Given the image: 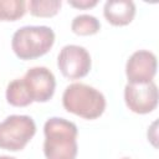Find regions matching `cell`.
<instances>
[{"mask_svg":"<svg viewBox=\"0 0 159 159\" xmlns=\"http://www.w3.org/2000/svg\"><path fill=\"white\" fill-rule=\"evenodd\" d=\"M43 154L47 159H76L77 125L65 118H48L43 125Z\"/></svg>","mask_w":159,"mask_h":159,"instance_id":"1","label":"cell"},{"mask_svg":"<svg viewBox=\"0 0 159 159\" xmlns=\"http://www.w3.org/2000/svg\"><path fill=\"white\" fill-rule=\"evenodd\" d=\"M63 108L83 119H96L106 109V98L102 92L84 83H72L62 94Z\"/></svg>","mask_w":159,"mask_h":159,"instance_id":"2","label":"cell"},{"mask_svg":"<svg viewBox=\"0 0 159 159\" xmlns=\"http://www.w3.org/2000/svg\"><path fill=\"white\" fill-rule=\"evenodd\" d=\"M55 43V32L48 26H22L15 31L11 48L20 60H35L46 55Z\"/></svg>","mask_w":159,"mask_h":159,"instance_id":"3","label":"cell"},{"mask_svg":"<svg viewBox=\"0 0 159 159\" xmlns=\"http://www.w3.org/2000/svg\"><path fill=\"white\" fill-rule=\"evenodd\" d=\"M36 133V124L30 116L12 114L0 123V149L19 152Z\"/></svg>","mask_w":159,"mask_h":159,"instance_id":"4","label":"cell"},{"mask_svg":"<svg viewBox=\"0 0 159 159\" xmlns=\"http://www.w3.org/2000/svg\"><path fill=\"white\" fill-rule=\"evenodd\" d=\"M91 56L88 51L78 45H66L58 53L57 66L61 73L68 80H80L91 70Z\"/></svg>","mask_w":159,"mask_h":159,"instance_id":"5","label":"cell"},{"mask_svg":"<svg viewBox=\"0 0 159 159\" xmlns=\"http://www.w3.org/2000/svg\"><path fill=\"white\" fill-rule=\"evenodd\" d=\"M124 101L127 107L137 114L150 113L158 106V87L153 81L149 83H127Z\"/></svg>","mask_w":159,"mask_h":159,"instance_id":"6","label":"cell"},{"mask_svg":"<svg viewBox=\"0 0 159 159\" xmlns=\"http://www.w3.org/2000/svg\"><path fill=\"white\" fill-rule=\"evenodd\" d=\"M22 81L32 102H48L55 93L56 80L47 67L37 66L29 68Z\"/></svg>","mask_w":159,"mask_h":159,"instance_id":"7","label":"cell"},{"mask_svg":"<svg viewBox=\"0 0 159 159\" xmlns=\"http://www.w3.org/2000/svg\"><path fill=\"white\" fill-rule=\"evenodd\" d=\"M157 56L148 50L135 51L125 63L128 83H149L157 75Z\"/></svg>","mask_w":159,"mask_h":159,"instance_id":"8","label":"cell"},{"mask_svg":"<svg viewBox=\"0 0 159 159\" xmlns=\"http://www.w3.org/2000/svg\"><path fill=\"white\" fill-rule=\"evenodd\" d=\"M103 15L111 25L125 26L135 16V5L130 0H108L103 7Z\"/></svg>","mask_w":159,"mask_h":159,"instance_id":"9","label":"cell"},{"mask_svg":"<svg viewBox=\"0 0 159 159\" xmlns=\"http://www.w3.org/2000/svg\"><path fill=\"white\" fill-rule=\"evenodd\" d=\"M6 101L14 107H26L32 103V99L29 96L22 78H16L7 84Z\"/></svg>","mask_w":159,"mask_h":159,"instance_id":"10","label":"cell"},{"mask_svg":"<svg viewBox=\"0 0 159 159\" xmlns=\"http://www.w3.org/2000/svg\"><path fill=\"white\" fill-rule=\"evenodd\" d=\"M101 29V22L99 20L88 14H82L77 15L71 24V30L73 34L78 36H91L94 35L99 31Z\"/></svg>","mask_w":159,"mask_h":159,"instance_id":"11","label":"cell"},{"mask_svg":"<svg viewBox=\"0 0 159 159\" xmlns=\"http://www.w3.org/2000/svg\"><path fill=\"white\" fill-rule=\"evenodd\" d=\"M26 12L24 0H0V21H16Z\"/></svg>","mask_w":159,"mask_h":159,"instance_id":"12","label":"cell"},{"mask_svg":"<svg viewBox=\"0 0 159 159\" xmlns=\"http://www.w3.org/2000/svg\"><path fill=\"white\" fill-rule=\"evenodd\" d=\"M61 0H30L29 10L36 17H52L61 9Z\"/></svg>","mask_w":159,"mask_h":159,"instance_id":"13","label":"cell"},{"mask_svg":"<svg viewBox=\"0 0 159 159\" xmlns=\"http://www.w3.org/2000/svg\"><path fill=\"white\" fill-rule=\"evenodd\" d=\"M68 4L76 9H82V10H86V9H91L93 6H96L98 4L97 0H80V1H68Z\"/></svg>","mask_w":159,"mask_h":159,"instance_id":"14","label":"cell"},{"mask_svg":"<svg viewBox=\"0 0 159 159\" xmlns=\"http://www.w3.org/2000/svg\"><path fill=\"white\" fill-rule=\"evenodd\" d=\"M0 159H16L14 157H9V155H0Z\"/></svg>","mask_w":159,"mask_h":159,"instance_id":"15","label":"cell"},{"mask_svg":"<svg viewBox=\"0 0 159 159\" xmlns=\"http://www.w3.org/2000/svg\"><path fill=\"white\" fill-rule=\"evenodd\" d=\"M122 159H130V158H122Z\"/></svg>","mask_w":159,"mask_h":159,"instance_id":"16","label":"cell"}]
</instances>
